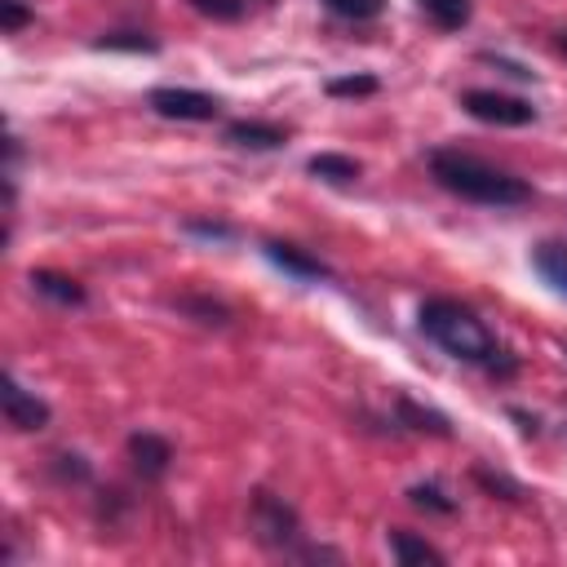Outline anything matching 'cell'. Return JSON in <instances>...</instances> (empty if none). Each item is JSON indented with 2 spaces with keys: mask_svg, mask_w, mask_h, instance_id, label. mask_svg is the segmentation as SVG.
I'll use <instances>...</instances> for the list:
<instances>
[{
  "mask_svg": "<svg viewBox=\"0 0 567 567\" xmlns=\"http://www.w3.org/2000/svg\"><path fill=\"white\" fill-rule=\"evenodd\" d=\"M430 173L443 190L474 199V204H492V208H509V204H523L532 195V186L523 177H509V173H501L474 155H461V151H434Z\"/></svg>",
  "mask_w": 567,
  "mask_h": 567,
  "instance_id": "cell-1",
  "label": "cell"
},
{
  "mask_svg": "<svg viewBox=\"0 0 567 567\" xmlns=\"http://www.w3.org/2000/svg\"><path fill=\"white\" fill-rule=\"evenodd\" d=\"M421 9L443 27V31H456L470 22V0H421Z\"/></svg>",
  "mask_w": 567,
  "mask_h": 567,
  "instance_id": "cell-14",
  "label": "cell"
},
{
  "mask_svg": "<svg viewBox=\"0 0 567 567\" xmlns=\"http://www.w3.org/2000/svg\"><path fill=\"white\" fill-rule=\"evenodd\" d=\"M399 416L412 425V430H430V434H439V439H447L452 430H447V421L439 416V412H430V408H416L412 399H399Z\"/></svg>",
  "mask_w": 567,
  "mask_h": 567,
  "instance_id": "cell-15",
  "label": "cell"
},
{
  "mask_svg": "<svg viewBox=\"0 0 567 567\" xmlns=\"http://www.w3.org/2000/svg\"><path fill=\"white\" fill-rule=\"evenodd\" d=\"M182 310L199 315V323H226V319H230L226 306H217V301H208V297H182Z\"/></svg>",
  "mask_w": 567,
  "mask_h": 567,
  "instance_id": "cell-19",
  "label": "cell"
},
{
  "mask_svg": "<svg viewBox=\"0 0 567 567\" xmlns=\"http://www.w3.org/2000/svg\"><path fill=\"white\" fill-rule=\"evenodd\" d=\"M385 540H390V554H394L399 563H443V549H434L430 540H421V536H412V532H403V527H394Z\"/></svg>",
  "mask_w": 567,
  "mask_h": 567,
  "instance_id": "cell-12",
  "label": "cell"
},
{
  "mask_svg": "<svg viewBox=\"0 0 567 567\" xmlns=\"http://www.w3.org/2000/svg\"><path fill=\"white\" fill-rule=\"evenodd\" d=\"M151 106L164 115V120H190V124H199V120H217V97H208V93H195V89H155L151 93Z\"/></svg>",
  "mask_w": 567,
  "mask_h": 567,
  "instance_id": "cell-5",
  "label": "cell"
},
{
  "mask_svg": "<svg viewBox=\"0 0 567 567\" xmlns=\"http://www.w3.org/2000/svg\"><path fill=\"white\" fill-rule=\"evenodd\" d=\"M128 461H133V470L142 478H159L168 470V461H173V447L159 434H133L128 439Z\"/></svg>",
  "mask_w": 567,
  "mask_h": 567,
  "instance_id": "cell-7",
  "label": "cell"
},
{
  "mask_svg": "<svg viewBox=\"0 0 567 567\" xmlns=\"http://www.w3.org/2000/svg\"><path fill=\"white\" fill-rule=\"evenodd\" d=\"M248 523H252L257 540H261V545H270V549H288V545L297 540V532H301L297 509H292L284 496H275V492H252Z\"/></svg>",
  "mask_w": 567,
  "mask_h": 567,
  "instance_id": "cell-3",
  "label": "cell"
},
{
  "mask_svg": "<svg viewBox=\"0 0 567 567\" xmlns=\"http://www.w3.org/2000/svg\"><path fill=\"white\" fill-rule=\"evenodd\" d=\"M408 501H412V505H421V509H434V514H452V501H447L434 483H416V487L408 492Z\"/></svg>",
  "mask_w": 567,
  "mask_h": 567,
  "instance_id": "cell-16",
  "label": "cell"
},
{
  "mask_svg": "<svg viewBox=\"0 0 567 567\" xmlns=\"http://www.w3.org/2000/svg\"><path fill=\"white\" fill-rule=\"evenodd\" d=\"M0 399H4V416H9L13 430H44V425H49V408H44L35 394H27L13 377H4Z\"/></svg>",
  "mask_w": 567,
  "mask_h": 567,
  "instance_id": "cell-6",
  "label": "cell"
},
{
  "mask_svg": "<svg viewBox=\"0 0 567 567\" xmlns=\"http://www.w3.org/2000/svg\"><path fill=\"white\" fill-rule=\"evenodd\" d=\"M474 483H478V487H487V492H505L509 501H518V496H523V487H518V483H509V478H501V474H487V470H474Z\"/></svg>",
  "mask_w": 567,
  "mask_h": 567,
  "instance_id": "cell-22",
  "label": "cell"
},
{
  "mask_svg": "<svg viewBox=\"0 0 567 567\" xmlns=\"http://www.w3.org/2000/svg\"><path fill=\"white\" fill-rule=\"evenodd\" d=\"M31 288H35L40 297L58 301V306H80V301H84V288H80L71 275H58V270H35V275H31Z\"/></svg>",
  "mask_w": 567,
  "mask_h": 567,
  "instance_id": "cell-11",
  "label": "cell"
},
{
  "mask_svg": "<svg viewBox=\"0 0 567 567\" xmlns=\"http://www.w3.org/2000/svg\"><path fill=\"white\" fill-rule=\"evenodd\" d=\"M97 44H102V49H133V53H151V49H155V40H146V35H133V31H115V35H102Z\"/></svg>",
  "mask_w": 567,
  "mask_h": 567,
  "instance_id": "cell-20",
  "label": "cell"
},
{
  "mask_svg": "<svg viewBox=\"0 0 567 567\" xmlns=\"http://www.w3.org/2000/svg\"><path fill=\"white\" fill-rule=\"evenodd\" d=\"M532 266H536V275H540L558 297H567V239H545V244H536V248H532Z\"/></svg>",
  "mask_w": 567,
  "mask_h": 567,
  "instance_id": "cell-9",
  "label": "cell"
},
{
  "mask_svg": "<svg viewBox=\"0 0 567 567\" xmlns=\"http://www.w3.org/2000/svg\"><path fill=\"white\" fill-rule=\"evenodd\" d=\"M190 9L204 18H217V22H235L244 13V0H190Z\"/></svg>",
  "mask_w": 567,
  "mask_h": 567,
  "instance_id": "cell-17",
  "label": "cell"
},
{
  "mask_svg": "<svg viewBox=\"0 0 567 567\" xmlns=\"http://www.w3.org/2000/svg\"><path fill=\"white\" fill-rule=\"evenodd\" d=\"M226 142L230 146H244V151H275L288 142V133L279 124H266V120H235L226 128Z\"/></svg>",
  "mask_w": 567,
  "mask_h": 567,
  "instance_id": "cell-8",
  "label": "cell"
},
{
  "mask_svg": "<svg viewBox=\"0 0 567 567\" xmlns=\"http://www.w3.org/2000/svg\"><path fill=\"white\" fill-rule=\"evenodd\" d=\"M461 106L483 120V124H501V128H518V124H532L536 120V106L523 102V97H509V93H496V89H470L461 97Z\"/></svg>",
  "mask_w": 567,
  "mask_h": 567,
  "instance_id": "cell-4",
  "label": "cell"
},
{
  "mask_svg": "<svg viewBox=\"0 0 567 567\" xmlns=\"http://www.w3.org/2000/svg\"><path fill=\"white\" fill-rule=\"evenodd\" d=\"M328 93H332V97H363V93H377V80H372V75H346V80H328Z\"/></svg>",
  "mask_w": 567,
  "mask_h": 567,
  "instance_id": "cell-18",
  "label": "cell"
},
{
  "mask_svg": "<svg viewBox=\"0 0 567 567\" xmlns=\"http://www.w3.org/2000/svg\"><path fill=\"white\" fill-rule=\"evenodd\" d=\"M332 13H341V18H372V13H381V0H323Z\"/></svg>",
  "mask_w": 567,
  "mask_h": 567,
  "instance_id": "cell-21",
  "label": "cell"
},
{
  "mask_svg": "<svg viewBox=\"0 0 567 567\" xmlns=\"http://www.w3.org/2000/svg\"><path fill=\"white\" fill-rule=\"evenodd\" d=\"M310 173L323 177V182H354L359 177V159L323 151V155H310Z\"/></svg>",
  "mask_w": 567,
  "mask_h": 567,
  "instance_id": "cell-13",
  "label": "cell"
},
{
  "mask_svg": "<svg viewBox=\"0 0 567 567\" xmlns=\"http://www.w3.org/2000/svg\"><path fill=\"white\" fill-rule=\"evenodd\" d=\"M27 18H31V13H27L18 0H0V27H4V31H18V27H27Z\"/></svg>",
  "mask_w": 567,
  "mask_h": 567,
  "instance_id": "cell-23",
  "label": "cell"
},
{
  "mask_svg": "<svg viewBox=\"0 0 567 567\" xmlns=\"http://www.w3.org/2000/svg\"><path fill=\"white\" fill-rule=\"evenodd\" d=\"M558 53H567V31H558Z\"/></svg>",
  "mask_w": 567,
  "mask_h": 567,
  "instance_id": "cell-26",
  "label": "cell"
},
{
  "mask_svg": "<svg viewBox=\"0 0 567 567\" xmlns=\"http://www.w3.org/2000/svg\"><path fill=\"white\" fill-rule=\"evenodd\" d=\"M421 332L434 346H443L452 359H465V363H496V354H501L492 332L474 319V310H465L452 297H430L421 306Z\"/></svg>",
  "mask_w": 567,
  "mask_h": 567,
  "instance_id": "cell-2",
  "label": "cell"
},
{
  "mask_svg": "<svg viewBox=\"0 0 567 567\" xmlns=\"http://www.w3.org/2000/svg\"><path fill=\"white\" fill-rule=\"evenodd\" d=\"M186 230L208 235V239H230V226H221V221H186Z\"/></svg>",
  "mask_w": 567,
  "mask_h": 567,
  "instance_id": "cell-24",
  "label": "cell"
},
{
  "mask_svg": "<svg viewBox=\"0 0 567 567\" xmlns=\"http://www.w3.org/2000/svg\"><path fill=\"white\" fill-rule=\"evenodd\" d=\"M266 257H270L279 270L297 275V279H323V275H328V266H323V261H315V257H306L301 248L279 244V239H270V244H266Z\"/></svg>",
  "mask_w": 567,
  "mask_h": 567,
  "instance_id": "cell-10",
  "label": "cell"
},
{
  "mask_svg": "<svg viewBox=\"0 0 567 567\" xmlns=\"http://www.w3.org/2000/svg\"><path fill=\"white\" fill-rule=\"evenodd\" d=\"M58 461H62V474H66V478H89L84 456H58Z\"/></svg>",
  "mask_w": 567,
  "mask_h": 567,
  "instance_id": "cell-25",
  "label": "cell"
}]
</instances>
